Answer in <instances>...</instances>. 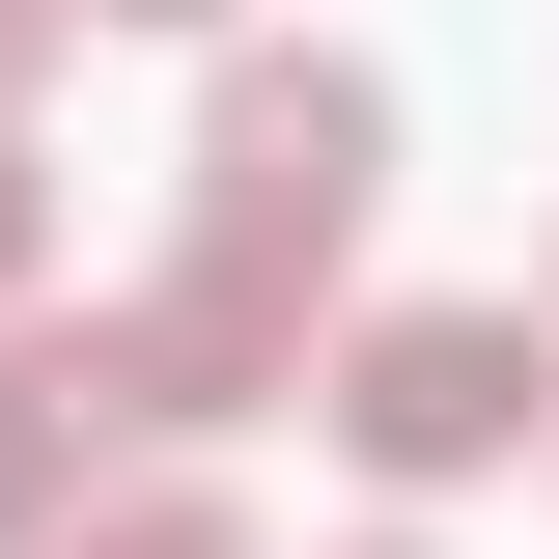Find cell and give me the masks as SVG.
<instances>
[{
  "label": "cell",
  "mask_w": 559,
  "mask_h": 559,
  "mask_svg": "<svg viewBox=\"0 0 559 559\" xmlns=\"http://www.w3.org/2000/svg\"><path fill=\"white\" fill-rule=\"evenodd\" d=\"M336 559H448V532H336Z\"/></svg>",
  "instance_id": "obj_9"
},
{
  "label": "cell",
  "mask_w": 559,
  "mask_h": 559,
  "mask_svg": "<svg viewBox=\"0 0 559 559\" xmlns=\"http://www.w3.org/2000/svg\"><path fill=\"white\" fill-rule=\"evenodd\" d=\"M57 559H252V503H197V476H140V503H84Z\"/></svg>",
  "instance_id": "obj_5"
},
{
  "label": "cell",
  "mask_w": 559,
  "mask_h": 559,
  "mask_svg": "<svg viewBox=\"0 0 559 559\" xmlns=\"http://www.w3.org/2000/svg\"><path fill=\"white\" fill-rule=\"evenodd\" d=\"M84 392L140 419V448H224V419H280L308 392V308H280V280H140V308H84Z\"/></svg>",
  "instance_id": "obj_3"
},
{
  "label": "cell",
  "mask_w": 559,
  "mask_h": 559,
  "mask_svg": "<svg viewBox=\"0 0 559 559\" xmlns=\"http://www.w3.org/2000/svg\"><path fill=\"white\" fill-rule=\"evenodd\" d=\"M532 336H559V308H532Z\"/></svg>",
  "instance_id": "obj_10"
},
{
  "label": "cell",
  "mask_w": 559,
  "mask_h": 559,
  "mask_svg": "<svg viewBox=\"0 0 559 559\" xmlns=\"http://www.w3.org/2000/svg\"><path fill=\"white\" fill-rule=\"evenodd\" d=\"M28 57H57V0H0V112H28Z\"/></svg>",
  "instance_id": "obj_7"
},
{
  "label": "cell",
  "mask_w": 559,
  "mask_h": 559,
  "mask_svg": "<svg viewBox=\"0 0 559 559\" xmlns=\"http://www.w3.org/2000/svg\"><path fill=\"white\" fill-rule=\"evenodd\" d=\"M57 28H224V0H57Z\"/></svg>",
  "instance_id": "obj_8"
},
{
  "label": "cell",
  "mask_w": 559,
  "mask_h": 559,
  "mask_svg": "<svg viewBox=\"0 0 559 559\" xmlns=\"http://www.w3.org/2000/svg\"><path fill=\"white\" fill-rule=\"evenodd\" d=\"M28 280H57V168L0 140V308H28Z\"/></svg>",
  "instance_id": "obj_6"
},
{
  "label": "cell",
  "mask_w": 559,
  "mask_h": 559,
  "mask_svg": "<svg viewBox=\"0 0 559 559\" xmlns=\"http://www.w3.org/2000/svg\"><path fill=\"white\" fill-rule=\"evenodd\" d=\"M84 448H112L84 336H0V559H57V532H84Z\"/></svg>",
  "instance_id": "obj_4"
},
{
  "label": "cell",
  "mask_w": 559,
  "mask_h": 559,
  "mask_svg": "<svg viewBox=\"0 0 559 559\" xmlns=\"http://www.w3.org/2000/svg\"><path fill=\"white\" fill-rule=\"evenodd\" d=\"M364 197H392V84L364 57H224V112H197V280H308L364 252Z\"/></svg>",
  "instance_id": "obj_1"
},
{
  "label": "cell",
  "mask_w": 559,
  "mask_h": 559,
  "mask_svg": "<svg viewBox=\"0 0 559 559\" xmlns=\"http://www.w3.org/2000/svg\"><path fill=\"white\" fill-rule=\"evenodd\" d=\"M308 419H336L392 503H448V476H532V448H559V336H532V308H364V336L308 364Z\"/></svg>",
  "instance_id": "obj_2"
}]
</instances>
